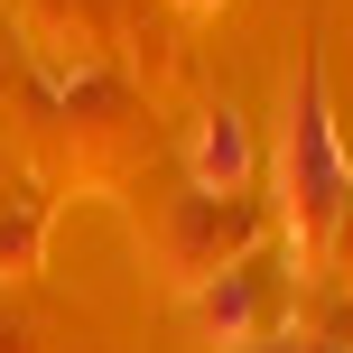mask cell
I'll use <instances>...</instances> for the list:
<instances>
[{"mask_svg":"<svg viewBox=\"0 0 353 353\" xmlns=\"http://www.w3.org/2000/svg\"><path fill=\"white\" fill-rule=\"evenodd\" d=\"M288 214H298L307 232H325L344 214V159H335V121H325L316 65H307L298 93H288Z\"/></svg>","mask_w":353,"mask_h":353,"instance_id":"6da1fadb","label":"cell"},{"mask_svg":"<svg viewBox=\"0 0 353 353\" xmlns=\"http://www.w3.org/2000/svg\"><path fill=\"white\" fill-rule=\"evenodd\" d=\"M242 176H251V130H242V112H214L195 130V195H232Z\"/></svg>","mask_w":353,"mask_h":353,"instance_id":"7a4b0ae2","label":"cell"},{"mask_svg":"<svg viewBox=\"0 0 353 353\" xmlns=\"http://www.w3.org/2000/svg\"><path fill=\"white\" fill-rule=\"evenodd\" d=\"M186 10H205V0H186Z\"/></svg>","mask_w":353,"mask_h":353,"instance_id":"3957f363","label":"cell"}]
</instances>
